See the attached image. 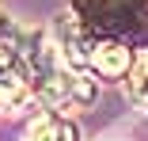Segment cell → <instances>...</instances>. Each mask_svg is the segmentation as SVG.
I'll return each instance as SVG.
<instances>
[{"mask_svg":"<svg viewBox=\"0 0 148 141\" xmlns=\"http://www.w3.org/2000/svg\"><path fill=\"white\" fill-rule=\"evenodd\" d=\"M27 99V57L12 46L0 42V103H23Z\"/></svg>","mask_w":148,"mask_h":141,"instance_id":"7a4b0ae2","label":"cell"},{"mask_svg":"<svg viewBox=\"0 0 148 141\" xmlns=\"http://www.w3.org/2000/svg\"><path fill=\"white\" fill-rule=\"evenodd\" d=\"M91 65L103 76H122L129 69V50L122 42H99V46H91Z\"/></svg>","mask_w":148,"mask_h":141,"instance_id":"3957f363","label":"cell"},{"mask_svg":"<svg viewBox=\"0 0 148 141\" xmlns=\"http://www.w3.org/2000/svg\"><path fill=\"white\" fill-rule=\"evenodd\" d=\"M23 57H27V76H31L34 92H38L46 103L61 107V103H69V99H87V95H91L87 84H84L76 73H69L65 50L57 46L46 31H34V35H31Z\"/></svg>","mask_w":148,"mask_h":141,"instance_id":"6da1fadb","label":"cell"},{"mask_svg":"<svg viewBox=\"0 0 148 141\" xmlns=\"http://www.w3.org/2000/svg\"><path fill=\"white\" fill-rule=\"evenodd\" d=\"M129 95H133L140 107H148V53L137 61V69H133V76H129Z\"/></svg>","mask_w":148,"mask_h":141,"instance_id":"5b68a950","label":"cell"},{"mask_svg":"<svg viewBox=\"0 0 148 141\" xmlns=\"http://www.w3.org/2000/svg\"><path fill=\"white\" fill-rule=\"evenodd\" d=\"M31 141H76V130H72L69 122H61V118H49V122H42V126L34 130Z\"/></svg>","mask_w":148,"mask_h":141,"instance_id":"277c9868","label":"cell"}]
</instances>
